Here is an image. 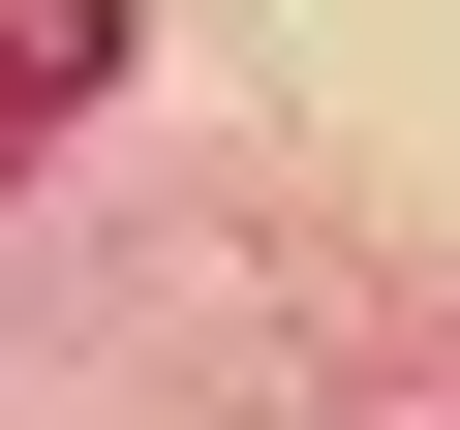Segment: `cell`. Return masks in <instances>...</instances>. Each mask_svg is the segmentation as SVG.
I'll return each mask as SVG.
<instances>
[{
    "label": "cell",
    "mask_w": 460,
    "mask_h": 430,
    "mask_svg": "<svg viewBox=\"0 0 460 430\" xmlns=\"http://www.w3.org/2000/svg\"><path fill=\"white\" fill-rule=\"evenodd\" d=\"M93 93H123V0H0V184H31Z\"/></svg>",
    "instance_id": "1"
}]
</instances>
